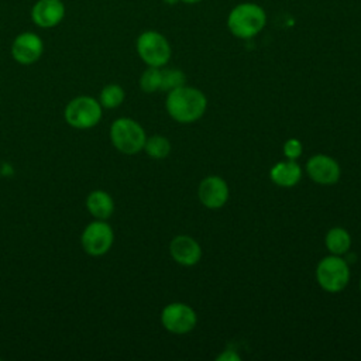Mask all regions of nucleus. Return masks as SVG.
<instances>
[{
	"instance_id": "f257e3e1",
	"label": "nucleus",
	"mask_w": 361,
	"mask_h": 361,
	"mask_svg": "<svg viewBox=\"0 0 361 361\" xmlns=\"http://www.w3.org/2000/svg\"><path fill=\"white\" fill-rule=\"evenodd\" d=\"M166 111L178 123H193L203 116L207 107L206 96L196 87L179 86L168 92Z\"/></svg>"
},
{
	"instance_id": "f03ea898",
	"label": "nucleus",
	"mask_w": 361,
	"mask_h": 361,
	"mask_svg": "<svg viewBox=\"0 0 361 361\" xmlns=\"http://www.w3.org/2000/svg\"><path fill=\"white\" fill-rule=\"evenodd\" d=\"M265 11L254 3H243L235 6L227 18V27L238 38H251L257 35L265 25Z\"/></svg>"
},
{
	"instance_id": "7ed1b4c3",
	"label": "nucleus",
	"mask_w": 361,
	"mask_h": 361,
	"mask_svg": "<svg viewBox=\"0 0 361 361\" xmlns=\"http://www.w3.org/2000/svg\"><path fill=\"white\" fill-rule=\"evenodd\" d=\"M110 140L120 152L133 155L144 149L147 137L144 128L135 120L121 117L113 121L110 127Z\"/></svg>"
},
{
	"instance_id": "20e7f679",
	"label": "nucleus",
	"mask_w": 361,
	"mask_h": 361,
	"mask_svg": "<svg viewBox=\"0 0 361 361\" xmlns=\"http://www.w3.org/2000/svg\"><path fill=\"white\" fill-rule=\"evenodd\" d=\"M65 121L78 130H87L102 120V104L90 96H78L72 99L63 111Z\"/></svg>"
},
{
	"instance_id": "39448f33",
	"label": "nucleus",
	"mask_w": 361,
	"mask_h": 361,
	"mask_svg": "<svg viewBox=\"0 0 361 361\" xmlns=\"http://www.w3.org/2000/svg\"><path fill=\"white\" fill-rule=\"evenodd\" d=\"M316 279L319 285L331 293L343 290L350 281V268L340 255L324 257L316 268Z\"/></svg>"
},
{
	"instance_id": "423d86ee",
	"label": "nucleus",
	"mask_w": 361,
	"mask_h": 361,
	"mask_svg": "<svg viewBox=\"0 0 361 361\" xmlns=\"http://www.w3.org/2000/svg\"><path fill=\"white\" fill-rule=\"evenodd\" d=\"M137 52L148 66L154 68L164 66L171 58V47L166 38L157 31H144L137 38Z\"/></svg>"
},
{
	"instance_id": "0eeeda50",
	"label": "nucleus",
	"mask_w": 361,
	"mask_h": 361,
	"mask_svg": "<svg viewBox=\"0 0 361 361\" xmlns=\"http://www.w3.org/2000/svg\"><path fill=\"white\" fill-rule=\"evenodd\" d=\"M114 241V234L111 227L104 220H97L89 223L80 237L83 250L92 255L99 257L106 254Z\"/></svg>"
},
{
	"instance_id": "6e6552de",
	"label": "nucleus",
	"mask_w": 361,
	"mask_h": 361,
	"mask_svg": "<svg viewBox=\"0 0 361 361\" xmlns=\"http://www.w3.org/2000/svg\"><path fill=\"white\" fill-rule=\"evenodd\" d=\"M162 326L173 334H185L193 330L197 323L195 310L185 303H169L161 313Z\"/></svg>"
},
{
	"instance_id": "1a4fd4ad",
	"label": "nucleus",
	"mask_w": 361,
	"mask_h": 361,
	"mask_svg": "<svg viewBox=\"0 0 361 361\" xmlns=\"http://www.w3.org/2000/svg\"><path fill=\"white\" fill-rule=\"evenodd\" d=\"M44 52V42L39 35L25 31L18 34L11 44V56L20 65L37 62Z\"/></svg>"
},
{
	"instance_id": "9d476101",
	"label": "nucleus",
	"mask_w": 361,
	"mask_h": 361,
	"mask_svg": "<svg viewBox=\"0 0 361 361\" xmlns=\"http://www.w3.org/2000/svg\"><path fill=\"white\" fill-rule=\"evenodd\" d=\"M307 175L320 185H333L340 178L338 164L329 155L317 154L306 162Z\"/></svg>"
},
{
	"instance_id": "9b49d317",
	"label": "nucleus",
	"mask_w": 361,
	"mask_h": 361,
	"mask_svg": "<svg viewBox=\"0 0 361 361\" xmlns=\"http://www.w3.org/2000/svg\"><path fill=\"white\" fill-rule=\"evenodd\" d=\"M65 11L61 0H38L31 8V20L41 28H52L63 20Z\"/></svg>"
},
{
	"instance_id": "f8f14e48",
	"label": "nucleus",
	"mask_w": 361,
	"mask_h": 361,
	"mask_svg": "<svg viewBox=\"0 0 361 361\" xmlns=\"http://www.w3.org/2000/svg\"><path fill=\"white\" fill-rule=\"evenodd\" d=\"M197 196L203 206L209 209H219L228 199V186L220 176H207L200 182Z\"/></svg>"
},
{
	"instance_id": "ddd939ff",
	"label": "nucleus",
	"mask_w": 361,
	"mask_h": 361,
	"mask_svg": "<svg viewBox=\"0 0 361 361\" xmlns=\"http://www.w3.org/2000/svg\"><path fill=\"white\" fill-rule=\"evenodd\" d=\"M169 252L172 258L185 267H190L199 262L202 250L196 240L189 235H178L169 244Z\"/></svg>"
},
{
	"instance_id": "4468645a",
	"label": "nucleus",
	"mask_w": 361,
	"mask_h": 361,
	"mask_svg": "<svg viewBox=\"0 0 361 361\" xmlns=\"http://www.w3.org/2000/svg\"><path fill=\"white\" fill-rule=\"evenodd\" d=\"M269 176L274 183L283 188H290L299 182L302 176V169L299 164H296L293 159H289L274 165L271 168Z\"/></svg>"
},
{
	"instance_id": "2eb2a0df",
	"label": "nucleus",
	"mask_w": 361,
	"mask_h": 361,
	"mask_svg": "<svg viewBox=\"0 0 361 361\" xmlns=\"http://www.w3.org/2000/svg\"><path fill=\"white\" fill-rule=\"evenodd\" d=\"M86 209L97 220H107L114 212L113 197L104 190H93L86 197Z\"/></svg>"
},
{
	"instance_id": "dca6fc26",
	"label": "nucleus",
	"mask_w": 361,
	"mask_h": 361,
	"mask_svg": "<svg viewBox=\"0 0 361 361\" xmlns=\"http://www.w3.org/2000/svg\"><path fill=\"white\" fill-rule=\"evenodd\" d=\"M327 250L333 255H343L348 251L351 245V237L347 230L341 227H333L327 231L326 238H324Z\"/></svg>"
},
{
	"instance_id": "f3484780",
	"label": "nucleus",
	"mask_w": 361,
	"mask_h": 361,
	"mask_svg": "<svg viewBox=\"0 0 361 361\" xmlns=\"http://www.w3.org/2000/svg\"><path fill=\"white\" fill-rule=\"evenodd\" d=\"M124 90L120 85L110 83L104 86L99 94V103L104 109H116L124 102Z\"/></svg>"
},
{
	"instance_id": "a211bd4d",
	"label": "nucleus",
	"mask_w": 361,
	"mask_h": 361,
	"mask_svg": "<svg viewBox=\"0 0 361 361\" xmlns=\"http://www.w3.org/2000/svg\"><path fill=\"white\" fill-rule=\"evenodd\" d=\"M145 152L154 159H162L171 152V142L162 135H152L145 140Z\"/></svg>"
},
{
	"instance_id": "6ab92c4d",
	"label": "nucleus",
	"mask_w": 361,
	"mask_h": 361,
	"mask_svg": "<svg viewBox=\"0 0 361 361\" xmlns=\"http://www.w3.org/2000/svg\"><path fill=\"white\" fill-rule=\"evenodd\" d=\"M161 82H162V71L154 66H149L148 69H145L140 78V86L145 93H152L161 89Z\"/></svg>"
},
{
	"instance_id": "aec40b11",
	"label": "nucleus",
	"mask_w": 361,
	"mask_h": 361,
	"mask_svg": "<svg viewBox=\"0 0 361 361\" xmlns=\"http://www.w3.org/2000/svg\"><path fill=\"white\" fill-rule=\"evenodd\" d=\"M185 73L179 69H165L162 71V82H161V90H173L179 86L185 85Z\"/></svg>"
},
{
	"instance_id": "412c9836",
	"label": "nucleus",
	"mask_w": 361,
	"mask_h": 361,
	"mask_svg": "<svg viewBox=\"0 0 361 361\" xmlns=\"http://www.w3.org/2000/svg\"><path fill=\"white\" fill-rule=\"evenodd\" d=\"M302 154V144L300 141L295 140V138H290L288 140L285 144H283V155L288 158V159H296L299 158Z\"/></svg>"
},
{
	"instance_id": "4be33fe9",
	"label": "nucleus",
	"mask_w": 361,
	"mask_h": 361,
	"mask_svg": "<svg viewBox=\"0 0 361 361\" xmlns=\"http://www.w3.org/2000/svg\"><path fill=\"white\" fill-rule=\"evenodd\" d=\"M217 360L220 361H230V360H235V361H238L240 360V357L234 353V351H230V350H226L223 354H220L219 357H217Z\"/></svg>"
},
{
	"instance_id": "5701e85b",
	"label": "nucleus",
	"mask_w": 361,
	"mask_h": 361,
	"mask_svg": "<svg viewBox=\"0 0 361 361\" xmlns=\"http://www.w3.org/2000/svg\"><path fill=\"white\" fill-rule=\"evenodd\" d=\"M180 1H185V3H197L200 0H180Z\"/></svg>"
},
{
	"instance_id": "b1692460",
	"label": "nucleus",
	"mask_w": 361,
	"mask_h": 361,
	"mask_svg": "<svg viewBox=\"0 0 361 361\" xmlns=\"http://www.w3.org/2000/svg\"><path fill=\"white\" fill-rule=\"evenodd\" d=\"M360 290H361V281H360Z\"/></svg>"
}]
</instances>
